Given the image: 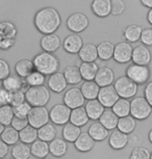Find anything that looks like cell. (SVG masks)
<instances>
[{"label": "cell", "mask_w": 152, "mask_h": 159, "mask_svg": "<svg viewBox=\"0 0 152 159\" xmlns=\"http://www.w3.org/2000/svg\"><path fill=\"white\" fill-rule=\"evenodd\" d=\"M35 26L41 34H51L58 30L62 19L58 11L53 7H44L35 14Z\"/></svg>", "instance_id": "6da1fadb"}, {"label": "cell", "mask_w": 152, "mask_h": 159, "mask_svg": "<svg viewBox=\"0 0 152 159\" xmlns=\"http://www.w3.org/2000/svg\"><path fill=\"white\" fill-rule=\"evenodd\" d=\"M34 65L35 71L40 72L43 75H52L58 72L59 61L55 55L49 52H41L35 56Z\"/></svg>", "instance_id": "7a4b0ae2"}, {"label": "cell", "mask_w": 152, "mask_h": 159, "mask_svg": "<svg viewBox=\"0 0 152 159\" xmlns=\"http://www.w3.org/2000/svg\"><path fill=\"white\" fill-rule=\"evenodd\" d=\"M25 101L32 107H41L50 101V91L45 85L29 86L25 92Z\"/></svg>", "instance_id": "3957f363"}, {"label": "cell", "mask_w": 152, "mask_h": 159, "mask_svg": "<svg viewBox=\"0 0 152 159\" xmlns=\"http://www.w3.org/2000/svg\"><path fill=\"white\" fill-rule=\"evenodd\" d=\"M17 39V28L8 21L0 22V49L8 50L14 46Z\"/></svg>", "instance_id": "277c9868"}, {"label": "cell", "mask_w": 152, "mask_h": 159, "mask_svg": "<svg viewBox=\"0 0 152 159\" xmlns=\"http://www.w3.org/2000/svg\"><path fill=\"white\" fill-rule=\"evenodd\" d=\"M114 88L118 93L119 97L123 99H129L135 97L138 92V84L129 79L127 76L119 77L115 81Z\"/></svg>", "instance_id": "5b68a950"}, {"label": "cell", "mask_w": 152, "mask_h": 159, "mask_svg": "<svg viewBox=\"0 0 152 159\" xmlns=\"http://www.w3.org/2000/svg\"><path fill=\"white\" fill-rule=\"evenodd\" d=\"M152 106L143 97L133 98L130 102V115L136 120H145L151 113Z\"/></svg>", "instance_id": "8992f818"}, {"label": "cell", "mask_w": 152, "mask_h": 159, "mask_svg": "<svg viewBox=\"0 0 152 159\" xmlns=\"http://www.w3.org/2000/svg\"><path fill=\"white\" fill-rule=\"evenodd\" d=\"M29 126L35 129H40L49 123L50 116L49 111L45 106L41 107H32L30 112L27 116Z\"/></svg>", "instance_id": "52a82bcc"}, {"label": "cell", "mask_w": 152, "mask_h": 159, "mask_svg": "<svg viewBox=\"0 0 152 159\" xmlns=\"http://www.w3.org/2000/svg\"><path fill=\"white\" fill-rule=\"evenodd\" d=\"M72 109L65 104H56L49 111L50 121L54 125H66L70 121V116Z\"/></svg>", "instance_id": "ba28073f"}, {"label": "cell", "mask_w": 152, "mask_h": 159, "mask_svg": "<svg viewBox=\"0 0 152 159\" xmlns=\"http://www.w3.org/2000/svg\"><path fill=\"white\" fill-rule=\"evenodd\" d=\"M126 76L131 79L136 84H142L148 80L150 76V71L147 66H140V65H130L126 70Z\"/></svg>", "instance_id": "9c48e42d"}, {"label": "cell", "mask_w": 152, "mask_h": 159, "mask_svg": "<svg viewBox=\"0 0 152 159\" xmlns=\"http://www.w3.org/2000/svg\"><path fill=\"white\" fill-rule=\"evenodd\" d=\"M64 104L69 107L70 109H75L83 106L85 99L83 97L81 91L78 88H72L65 93L64 95Z\"/></svg>", "instance_id": "30bf717a"}, {"label": "cell", "mask_w": 152, "mask_h": 159, "mask_svg": "<svg viewBox=\"0 0 152 159\" xmlns=\"http://www.w3.org/2000/svg\"><path fill=\"white\" fill-rule=\"evenodd\" d=\"M97 99L105 108H111L120 99V97H119L118 93L116 92L114 85H108L104 86V88H100Z\"/></svg>", "instance_id": "8fae6325"}, {"label": "cell", "mask_w": 152, "mask_h": 159, "mask_svg": "<svg viewBox=\"0 0 152 159\" xmlns=\"http://www.w3.org/2000/svg\"><path fill=\"white\" fill-rule=\"evenodd\" d=\"M89 26V19L85 15L81 13H74L68 18L67 27L74 34L82 32Z\"/></svg>", "instance_id": "7c38bea8"}, {"label": "cell", "mask_w": 152, "mask_h": 159, "mask_svg": "<svg viewBox=\"0 0 152 159\" xmlns=\"http://www.w3.org/2000/svg\"><path fill=\"white\" fill-rule=\"evenodd\" d=\"M132 47L127 42H121L115 46L114 59L119 64H126L132 58Z\"/></svg>", "instance_id": "4fadbf2b"}, {"label": "cell", "mask_w": 152, "mask_h": 159, "mask_svg": "<svg viewBox=\"0 0 152 159\" xmlns=\"http://www.w3.org/2000/svg\"><path fill=\"white\" fill-rule=\"evenodd\" d=\"M27 85L25 80L18 75H10L7 78L2 80V88L7 89L10 93H14L17 91H23L25 86Z\"/></svg>", "instance_id": "5bb4252c"}, {"label": "cell", "mask_w": 152, "mask_h": 159, "mask_svg": "<svg viewBox=\"0 0 152 159\" xmlns=\"http://www.w3.org/2000/svg\"><path fill=\"white\" fill-rule=\"evenodd\" d=\"M94 81L96 82L100 88L112 85V83L115 81V74L112 69L108 67L99 68Z\"/></svg>", "instance_id": "9a60e30c"}, {"label": "cell", "mask_w": 152, "mask_h": 159, "mask_svg": "<svg viewBox=\"0 0 152 159\" xmlns=\"http://www.w3.org/2000/svg\"><path fill=\"white\" fill-rule=\"evenodd\" d=\"M132 61L136 65L147 66L151 61V53L144 45H139L132 51Z\"/></svg>", "instance_id": "2e32d148"}, {"label": "cell", "mask_w": 152, "mask_h": 159, "mask_svg": "<svg viewBox=\"0 0 152 159\" xmlns=\"http://www.w3.org/2000/svg\"><path fill=\"white\" fill-rule=\"evenodd\" d=\"M82 46H83L82 39L77 34H72L68 35L64 41V49L66 52L70 53V54L79 53Z\"/></svg>", "instance_id": "e0dca14e"}, {"label": "cell", "mask_w": 152, "mask_h": 159, "mask_svg": "<svg viewBox=\"0 0 152 159\" xmlns=\"http://www.w3.org/2000/svg\"><path fill=\"white\" fill-rule=\"evenodd\" d=\"M40 45H41V48L45 51V52L53 53V52H55V51H58V48L61 47V39L55 34H45L41 39Z\"/></svg>", "instance_id": "ac0fdd59"}, {"label": "cell", "mask_w": 152, "mask_h": 159, "mask_svg": "<svg viewBox=\"0 0 152 159\" xmlns=\"http://www.w3.org/2000/svg\"><path fill=\"white\" fill-rule=\"evenodd\" d=\"M67 80L64 76V73H56L50 75L48 79V89L53 93H62L67 89Z\"/></svg>", "instance_id": "d6986e66"}, {"label": "cell", "mask_w": 152, "mask_h": 159, "mask_svg": "<svg viewBox=\"0 0 152 159\" xmlns=\"http://www.w3.org/2000/svg\"><path fill=\"white\" fill-rule=\"evenodd\" d=\"M85 108L86 113H88L89 118L91 120H93V121L99 120L100 116L103 115L104 110H105V107L98 101V99L88 101L85 103Z\"/></svg>", "instance_id": "ffe728a7"}, {"label": "cell", "mask_w": 152, "mask_h": 159, "mask_svg": "<svg viewBox=\"0 0 152 159\" xmlns=\"http://www.w3.org/2000/svg\"><path fill=\"white\" fill-rule=\"evenodd\" d=\"M91 8L96 16L107 17L112 11V0H93Z\"/></svg>", "instance_id": "44dd1931"}, {"label": "cell", "mask_w": 152, "mask_h": 159, "mask_svg": "<svg viewBox=\"0 0 152 159\" xmlns=\"http://www.w3.org/2000/svg\"><path fill=\"white\" fill-rule=\"evenodd\" d=\"M78 56L82 62H95V61L98 58L97 46L92 43L83 44L78 53Z\"/></svg>", "instance_id": "7402d4cb"}, {"label": "cell", "mask_w": 152, "mask_h": 159, "mask_svg": "<svg viewBox=\"0 0 152 159\" xmlns=\"http://www.w3.org/2000/svg\"><path fill=\"white\" fill-rule=\"evenodd\" d=\"M74 146L77 151L85 153L91 151L95 146V140L90 136L88 132H81V134L78 136V139L75 140Z\"/></svg>", "instance_id": "603a6c76"}, {"label": "cell", "mask_w": 152, "mask_h": 159, "mask_svg": "<svg viewBox=\"0 0 152 159\" xmlns=\"http://www.w3.org/2000/svg\"><path fill=\"white\" fill-rule=\"evenodd\" d=\"M80 91H81L85 100H95L98 98L100 86L95 81H85L80 86Z\"/></svg>", "instance_id": "cb8c5ba5"}, {"label": "cell", "mask_w": 152, "mask_h": 159, "mask_svg": "<svg viewBox=\"0 0 152 159\" xmlns=\"http://www.w3.org/2000/svg\"><path fill=\"white\" fill-rule=\"evenodd\" d=\"M98 70L99 68L96 62H81V65L79 66L80 74L82 79H85V81H94Z\"/></svg>", "instance_id": "d4e9b609"}, {"label": "cell", "mask_w": 152, "mask_h": 159, "mask_svg": "<svg viewBox=\"0 0 152 159\" xmlns=\"http://www.w3.org/2000/svg\"><path fill=\"white\" fill-rule=\"evenodd\" d=\"M88 133L90 134V136L95 142H102L108 136V130L99 122L93 123L89 127Z\"/></svg>", "instance_id": "484cf974"}, {"label": "cell", "mask_w": 152, "mask_h": 159, "mask_svg": "<svg viewBox=\"0 0 152 159\" xmlns=\"http://www.w3.org/2000/svg\"><path fill=\"white\" fill-rule=\"evenodd\" d=\"M109 146L115 150H121L126 147L128 143V135L120 130H115L109 136Z\"/></svg>", "instance_id": "4316f807"}, {"label": "cell", "mask_w": 152, "mask_h": 159, "mask_svg": "<svg viewBox=\"0 0 152 159\" xmlns=\"http://www.w3.org/2000/svg\"><path fill=\"white\" fill-rule=\"evenodd\" d=\"M15 71H16L18 76L24 79V78L29 76L32 72L35 71L34 61H29V59H21L15 66Z\"/></svg>", "instance_id": "83f0119b"}, {"label": "cell", "mask_w": 152, "mask_h": 159, "mask_svg": "<svg viewBox=\"0 0 152 159\" xmlns=\"http://www.w3.org/2000/svg\"><path fill=\"white\" fill-rule=\"evenodd\" d=\"M30 152H31V155L35 158H40V159L46 158L50 153L49 143L46 142H43V140H41V139H37L30 146Z\"/></svg>", "instance_id": "f1b7e54d"}, {"label": "cell", "mask_w": 152, "mask_h": 159, "mask_svg": "<svg viewBox=\"0 0 152 159\" xmlns=\"http://www.w3.org/2000/svg\"><path fill=\"white\" fill-rule=\"evenodd\" d=\"M89 120H90V118H89L88 113L85 111V108L83 106L72 109V111H71L70 123H72L75 126H78V127L85 126L89 122Z\"/></svg>", "instance_id": "f546056e"}, {"label": "cell", "mask_w": 152, "mask_h": 159, "mask_svg": "<svg viewBox=\"0 0 152 159\" xmlns=\"http://www.w3.org/2000/svg\"><path fill=\"white\" fill-rule=\"evenodd\" d=\"M118 122L119 118L109 108L104 110L103 115L99 119V123H101L107 130H114V129H116V127L118 126Z\"/></svg>", "instance_id": "4dcf8cb0"}, {"label": "cell", "mask_w": 152, "mask_h": 159, "mask_svg": "<svg viewBox=\"0 0 152 159\" xmlns=\"http://www.w3.org/2000/svg\"><path fill=\"white\" fill-rule=\"evenodd\" d=\"M68 145L65 139H54L52 142L49 143V151L50 154L54 157H62L67 153Z\"/></svg>", "instance_id": "1f68e13d"}, {"label": "cell", "mask_w": 152, "mask_h": 159, "mask_svg": "<svg viewBox=\"0 0 152 159\" xmlns=\"http://www.w3.org/2000/svg\"><path fill=\"white\" fill-rule=\"evenodd\" d=\"M80 134H81V130H80V127H78V126H75L72 123H67L66 125H64L62 137L66 142L74 143Z\"/></svg>", "instance_id": "d6a6232c"}, {"label": "cell", "mask_w": 152, "mask_h": 159, "mask_svg": "<svg viewBox=\"0 0 152 159\" xmlns=\"http://www.w3.org/2000/svg\"><path fill=\"white\" fill-rule=\"evenodd\" d=\"M38 137L39 139L46 143H50L54 139H56V128L54 124L48 123L45 126L38 129Z\"/></svg>", "instance_id": "836d02e7"}, {"label": "cell", "mask_w": 152, "mask_h": 159, "mask_svg": "<svg viewBox=\"0 0 152 159\" xmlns=\"http://www.w3.org/2000/svg\"><path fill=\"white\" fill-rule=\"evenodd\" d=\"M64 76L66 78L68 84H77L81 81L82 77L80 74L79 67L77 66H68L64 70Z\"/></svg>", "instance_id": "e575fe53"}, {"label": "cell", "mask_w": 152, "mask_h": 159, "mask_svg": "<svg viewBox=\"0 0 152 159\" xmlns=\"http://www.w3.org/2000/svg\"><path fill=\"white\" fill-rule=\"evenodd\" d=\"M114 51L115 46L114 44H112L111 42H101V43L97 46V52H98V57L102 61H108L114 56Z\"/></svg>", "instance_id": "d590c367"}, {"label": "cell", "mask_w": 152, "mask_h": 159, "mask_svg": "<svg viewBox=\"0 0 152 159\" xmlns=\"http://www.w3.org/2000/svg\"><path fill=\"white\" fill-rule=\"evenodd\" d=\"M19 137H20L21 143H26V145H32V143L39 139L38 129H35L28 125L27 127H25L23 130L19 131Z\"/></svg>", "instance_id": "8d00e7d4"}, {"label": "cell", "mask_w": 152, "mask_h": 159, "mask_svg": "<svg viewBox=\"0 0 152 159\" xmlns=\"http://www.w3.org/2000/svg\"><path fill=\"white\" fill-rule=\"evenodd\" d=\"M112 110L115 112V115L119 119L127 116L130 113V102L127 99H123V98L119 99L116 102V104L112 107Z\"/></svg>", "instance_id": "74e56055"}, {"label": "cell", "mask_w": 152, "mask_h": 159, "mask_svg": "<svg viewBox=\"0 0 152 159\" xmlns=\"http://www.w3.org/2000/svg\"><path fill=\"white\" fill-rule=\"evenodd\" d=\"M30 155V147L26 143H18L12 148V156L14 159H28Z\"/></svg>", "instance_id": "f35d334b"}, {"label": "cell", "mask_w": 152, "mask_h": 159, "mask_svg": "<svg viewBox=\"0 0 152 159\" xmlns=\"http://www.w3.org/2000/svg\"><path fill=\"white\" fill-rule=\"evenodd\" d=\"M1 140H3L7 146H15L20 140L19 131H17L12 126H7L1 134Z\"/></svg>", "instance_id": "ab89813d"}, {"label": "cell", "mask_w": 152, "mask_h": 159, "mask_svg": "<svg viewBox=\"0 0 152 159\" xmlns=\"http://www.w3.org/2000/svg\"><path fill=\"white\" fill-rule=\"evenodd\" d=\"M136 120L133 116H127L124 118H120L118 122V130H120L121 132H123L125 134H129L135 130L136 128Z\"/></svg>", "instance_id": "60d3db41"}, {"label": "cell", "mask_w": 152, "mask_h": 159, "mask_svg": "<svg viewBox=\"0 0 152 159\" xmlns=\"http://www.w3.org/2000/svg\"><path fill=\"white\" fill-rule=\"evenodd\" d=\"M15 118L14 110L12 105H4L0 106V123L2 125L7 127L12 124L13 119Z\"/></svg>", "instance_id": "b9f144b4"}, {"label": "cell", "mask_w": 152, "mask_h": 159, "mask_svg": "<svg viewBox=\"0 0 152 159\" xmlns=\"http://www.w3.org/2000/svg\"><path fill=\"white\" fill-rule=\"evenodd\" d=\"M143 29L140 25H129L128 27L125 29L124 31V38L126 39L128 42H136L141 39V34H142Z\"/></svg>", "instance_id": "7bdbcfd3"}, {"label": "cell", "mask_w": 152, "mask_h": 159, "mask_svg": "<svg viewBox=\"0 0 152 159\" xmlns=\"http://www.w3.org/2000/svg\"><path fill=\"white\" fill-rule=\"evenodd\" d=\"M25 81L28 86H41L45 83V75L38 71H35L25 78Z\"/></svg>", "instance_id": "ee69618b"}, {"label": "cell", "mask_w": 152, "mask_h": 159, "mask_svg": "<svg viewBox=\"0 0 152 159\" xmlns=\"http://www.w3.org/2000/svg\"><path fill=\"white\" fill-rule=\"evenodd\" d=\"M32 108V106L27 102H23L19 105H16V106H13V110H14V115L15 116H18V118H23V119H27V116L30 112V110Z\"/></svg>", "instance_id": "f6af8a7d"}, {"label": "cell", "mask_w": 152, "mask_h": 159, "mask_svg": "<svg viewBox=\"0 0 152 159\" xmlns=\"http://www.w3.org/2000/svg\"><path fill=\"white\" fill-rule=\"evenodd\" d=\"M151 153L148 151L146 148L143 147H138L135 148L130 155V159H150Z\"/></svg>", "instance_id": "bcb514c9"}, {"label": "cell", "mask_w": 152, "mask_h": 159, "mask_svg": "<svg viewBox=\"0 0 152 159\" xmlns=\"http://www.w3.org/2000/svg\"><path fill=\"white\" fill-rule=\"evenodd\" d=\"M25 102V94L23 91H17L12 93L11 95V103L10 105L12 106H16V105H19L21 103Z\"/></svg>", "instance_id": "7dc6e473"}, {"label": "cell", "mask_w": 152, "mask_h": 159, "mask_svg": "<svg viewBox=\"0 0 152 159\" xmlns=\"http://www.w3.org/2000/svg\"><path fill=\"white\" fill-rule=\"evenodd\" d=\"M28 124V120L27 119H23V118H18V116H15L13 119V122H12L11 126L13 128L16 129L17 131H21L23 130L25 127H27Z\"/></svg>", "instance_id": "c3c4849f"}, {"label": "cell", "mask_w": 152, "mask_h": 159, "mask_svg": "<svg viewBox=\"0 0 152 159\" xmlns=\"http://www.w3.org/2000/svg\"><path fill=\"white\" fill-rule=\"evenodd\" d=\"M125 10V4L122 0H112V15L118 16L121 15Z\"/></svg>", "instance_id": "681fc988"}, {"label": "cell", "mask_w": 152, "mask_h": 159, "mask_svg": "<svg viewBox=\"0 0 152 159\" xmlns=\"http://www.w3.org/2000/svg\"><path fill=\"white\" fill-rule=\"evenodd\" d=\"M11 75V69L7 61L0 58V80H4Z\"/></svg>", "instance_id": "f907efd6"}, {"label": "cell", "mask_w": 152, "mask_h": 159, "mask_svg": "<svg viewBox=\"0 0 152 159\" xmlns=\"http://www.w3.org/2000/svg\"><path fill=\"white\" fill-rule=\"evenodd\" d=\"M11 95L7 89L3 88H0V106H4V105H10L11 103Z\"/></svg>", "instance_id": "816d5d0a"}, {"label": "cell", "mask_w": 152, "mask_h": 159, "mask_svg": "<svg viewBox=\"0 0 152 159\" xmlns=\"http://www.w3.org/2000/svg\"><path fill=\"white\" fill-rule=\"evenodd\" d=\"M141 41L146 46H152V28H146L142 31Z\"/></svg>", "instance_id": "f5cc1de1"}, {"label": "cell", "mask_w": 152, "mask_h": 159, "mask_svg": "<svg viewBox=\"0 0 152 159\" xmlns=\"http://www.w3.org/2000/svg\"><path fill=\"white\" fill-rule=\"evenodd\" d=\"M145 99L152 106V81L149 82L145 88Z\"/></svg>", "instance_id": "db71d44e"}, {"label": "cell", "mask_w": 152, "mask_h": 159, "mask_svg": "<svg viewBox=\"0 0 152 159\" xmlns=\"http://www.w3.org/2000/svg\"><path fill=\"white\" fill-rule=\"evenodd\" d=\"M8 154V146L3 140L0 139V159L5 158V156Z\"/></svg>", "instance_id": "11a10c76"}, {"label": "cell", "mask_w": 152, "mask_h": 159, "mask_svg": "<svg viewBox=\"0 0 152 159\" xmlns=\"http://www.w3.org/2000/svg\"><path fill=\"white\" fill-rule=\"evenodd\" d=\"M141 1L145 7L152 8V0H141Z\"/></svg>", "instance_id": "9f6ffc18"}, {"label": "cell", "mask_w": 152, "mask_h": 159, "mask_svg": "<svg viewBox=\"0 0 152 159\" xmlns=\"http://www.w3.org/2000/svg\"><path fill=\"white\" fill-rule=\"evenodd\" d=\"M148 21H149V23L152 24V8L150 10V11L148 13Z\"/></svg>", "instance_id": "6f0895ef"}, {"label": "cell", "mask_w": 152, "mask_h": 159, "mask_svg": "<svg viewBox=\"0 0 152 159\" xmlns=\"http://www.w3.org/2000/svg\"><path fill=\"white\" fill-rule=\"evenodd\" d=\"M4 128H5V126H3L0 123V136H1V134H2V132L4 131Z\"/></svg>", "instance_id": "680465c9"}, {"label": "cell", "mask_w": 152, "mask_h": 159, "mask_svg": "<svg viewBox=\"0 0 152 159\" xmlns=\"http://www.w3.org/2000/svg\"><path fill=\"white\" fill-rule=\"evenodd\" d=\"M149 139H150V142L152 143V129H151L150 133H149Z\"/></svg>", "instance_id": "91938a15"}, {"label": "cell", "mask_w": 152, "mask_h": 159, "mask_svg": "<svg viewBox=\"0 0 152 159\" xmlns=\"http://www.w3.org/2000/svg\"><path fill=\"white\" fill-rule=\"evenodd\" d=\"M3 159H14V158H10V157H5V158H3Z\"/></svg>", "instance_id": "94428289"}, {"label": "cell", "mask_w": 152, "mask_h": 159, "mask_svg": "<svg viewBox=\"0 0 152 159\" xmlns=\"http://www.w3.org/2000/svg\"><path fill=\"white\" fill-rule=\"evenodd\" d=\"M150 159H152V153H151V154H150Z\"/></svg>", "instance_id": "6125c7cd"}, {"label": "cell", "mask_w": 152, "mask_h": 159, "mask_svg": "<svg viewBox=\"0 0 152 159\" xmlns=\"http://www.w3.org/2000/svg\"><path fill=\"white\" fill-rule=\"evenodd\" d=\"M43 159H50V158H47V157H46V158H43Z\"/></svg>", "instance_id": "be15d7a7"}]
</instances>
